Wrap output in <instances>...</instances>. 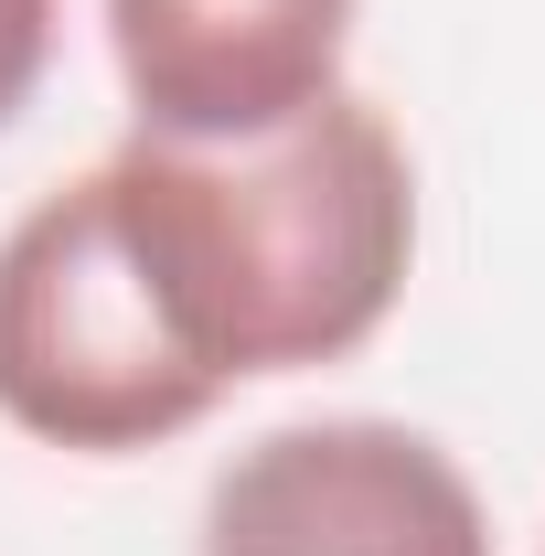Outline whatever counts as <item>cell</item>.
Returning a JSON list of instances; mask_svg holds the SVG:
<instances>
[{"instance_id":"obj_5","label":"cell","mask_w":545,"mask_h":556,"mask_svg":"<svg viewBox=\"0 0 545 556\" xmlns=\"http://www.w3.org/2000/svg\"><path fill=\"white\" fill-rule=\"evenodd\" d=\"M54 11L65 0H0V129L43 97V75H54Z\"/></svg>"},{"instance_id":"obj_2","label":"cell","mask_w":545,"mask_h":556,"mask_svg":"<svg viewBox=\"0 0 545 556\" xmlns=\"http://www.w3.org/2000/svg\"><path fill=\"white\" fill-rule=\"evenodd\" d=\"M214 396L225 386L161 311L129 225L107 204V172L43 193L0 236V417L22 439L129 460L214 417Z\"/></svg>"},{"instance_id":"obj_4","label":"cell","mask_w":545,"mask_h":556,"mask_svg":"<svg viewBox=\"0 0 545 556\" xmlns=\"http://www.w3.org/2000/svg\"><path fill=\"white\" fill-rule=\"evenodd\" d=\"M353 0H107V54L139 139H257L342 86Z\"/></svg>"},{"instance_id":"obj_3","label":"cell","mask_w":545,"mask_h":556,"mask_svg":"<svg viewBox=\"0 0 545 556\" xmlns=\"http://www.w3.org/2000/svg\"><path fill=\"white\" fill-rule=\"evenodd\" d=\"M204 556H492L481 492L396 417H300L204 492Z\"/></svg>"},{"instance_id":"obj_1","label":"cell","mask_w":545,"mask_h":556,"mask_svg":"<svg viewBox=\"0 0 545 556\" xmlns=\"http://www.w3.org/2000/svg\"><path fill=\"white\" fill-rule=\"evenodd\" d=\"M107 172V204L129 225L161 311L214 386L342 364L385 332L417 257V172L385 108L321 97L289 129L257 139H129Z\"/></svg>"}]
</instances>
